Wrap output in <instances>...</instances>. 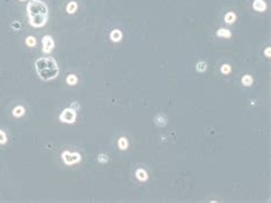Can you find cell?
I'll return each mask as SVG.
<instances>
[{"mask_svg":"<svg viewBox=\"0 0 271 203\" xmlns=\"http://www.w3.org/2000/svg\"><path fill=\"white\" fill-rule=\"evenodd\" d=\"M29 22L33 27H44L48 17V7L40 0H31L27 6Z\"/></svg>","mask_w":271,"mask_h":203,"instance_id":"1","label":"cell"},{"mask_svg":"<svg viewBox=\"0 0 271 203\" xmlns=\"http://www.w3.org/2000/svg\"><path fill=\"white\" fill-rule=\"evenodd\" d=\"M36 70L41 80H53L58 75L60 69L56 60L52 57H41L36 62Z\"/></svg>","mask_w":271,"mask_h":203,"instance_id":"2","label":"cell"},{"mask_svg":"<svg viewBox=\"0 0 271 203\" xmlns=\"http://www.w3.org/2000/svg\"><path fill=\"white\" fill-rule=\"evenodd\" d=\"M62 160L63 162L67 164V166H72V164H76V163L80 162L81 161V155L78 152H70V151H64L62 155Z\"/></svg>","mask_w":271,"mask_h":203,"instance_id":"3","label":"cell"},{"mask_svg":"<svg viewBox=\"0 0 271 203\" xmlns=\"http://www.w3.org/2000/svg\"><path fill=\"white\" fill-rule=\"evenodd\" d=\"M76 118H77V113L73 109H65L60 114V120L64 123H73L76 121Z\"/></svg>","mask_w":271,"mask_h":203,"instance_id":"4","label":"cell"},{"mask_svg":"<svg viewBox=\"0 0 271 203\" xmlns=\"http://www.w3.org/2000/svg\"><path fill=\"white\" fill-rule=\"evenodd\" d=\"M54 46H55V43H54V40L52 37L45 36L43 38V51L45 54H49L54 49Z\"/></svg>","mask_w":271,"mask_h":203,"instance_id":"5","label":"cell"},{"mask_svg":"<svg viewBox=\"0 0 271 203\" xmlns=\"http://www.w3.org/2000/svg\"><path fill=\"white\" fill-rule=\"evenodd\" d=\"M253 8L258 12H264L267 9V3L264 0H254L253 2Z\"/></svg>","mask_w":271,"mask_h":203,"instance_id":"6","label":"cell"},{"mask_svg":"<svg viewBox=\"0 0 271 203\" xmlns=\"http://www.w3.org/2000/svg\"><path fill=\"white\" fill-rule=\"evenodd\" d=\"M136 178L140 180V181H145V180H148V178H149V175H148V172L145 170L140 168V169L136 170Z\"/></svg>","mask_w":271,"mask_h":203,"instance_id":"7","label":"cell"},{"mask_svg":"<svg viewBox=\"0 0 271 203\" xmlns=\"http://www.w3.org/2000/svg\"><path fill=\"white\" fill-rule=\"evenodd\" d=\"M121 38H123V33H121L119 30H113L112 32L110 33V39L114 42H118V41L121 40Z\"/></svg>","mask_w":271,"mask_h":203,"instance_id":"8","label":"cell"},{"mask_svg":"<svg viewBox=\"0 0 271 203\" xmlns=\"http://www.w3.org/2000/svg\"><path fill=\"white\" fill-rule=\"evenodd\" d=\"M24 113H25V109L23 106H16L13 110V115L15 118H21L23 117Z\"/></svg>","mask_w":271,"mask_h":203,"instance_id":"9","label":"cell"},{"mask_svg":"<svg viewBox=\"0 0 271 203\" xmlns=\"http://www.w3.org/2000/svg\"><path fill=\"white\" fill-rule=\"evenodd\" d=\"M216 36L220 38H230L231 32L227 29H220V30L216 31Z\"/></svg>","mask_w":271,"mask_h":203,"instance_id":"10","label":"cell"},{"mask_svg":"<svg viewBox=\"0 0 271 203\" xmlns=\"http://www.w3.org/2000/svg\"><path fill=\"white\" fill-rule=\"evenodd\" d=\"M78 8V5L76 1H71V2L68 3V6H67V12L69 14H73L76 13V10H77Z\"/></svg>","mask_w":271,"mask_h":203,"instance_id":"11","label":"cell"},{"mask_svg":"<svg viewBox=\"0 0 271 203\" xmlns=\"http://www.w3.org/2000/svg\"><path fill=\"white\" fill-rule=\"evenodd\" d=\"M224 21H225V23H228V24L233 23L234 21H236V14L232 13V12H229L228 14H225Z\"/></svg>","mask_w":271,"mask_h":203,"instance_id":"12","label":"cell"},{"mask_svg":"<svg viewBox=\"0 0 271 203\" xmlns=\"http://www.w3.org/2000/svg\"><path fill=\"white\" fill-rule=\"evenodd\" d=\"M118 146H119V148H120V150H126V148L128 147L127 138H125V137H121V138H119V140H118Z\"/></svg>","mask_w":271,"mask_h":203,"instance_id":"13","label":"cell"},{"mask_svg":"<svg viewBox=\"0 0 271 203\" xmlns=\"http://www.w3.org/2000/svg\"><path fill=\"white\" fill-rule=\"evenodd\" d=\"M241 82H243V85L246 87H249L253 83V78L249 75V74H246V75H244V77L241 78Z\"/></svg>","mask_w":271,"mask_h":203,"instance_id":"14","label":"cell"},{"mask_svg":"<svg viewBox=\"0 0 271 203\" xmlns=\"http://www.w3.org/2000/svg\"><path fill=\"white\" fill-rule=\"evenodd\" d=\"M67 82H68V85H70V86L77 85V82H78L77 75H74V74H69V75L67 77Z\"/></svg>","mask_w":271,"mask_h":203,"instance_id":"15","label":"cell"},{"mask_svg":"<svg viewBox=\"0 0 271 203\" xmlns=\"http://www.w3.org/2000/svg\"><path fill=\"white\" fill-rule=\"evenodd\" d=\"M166 122H167V119H166V117H164V115H161V114H159L157 118H156V123H157L158 126H165L166 124Z\"/></svg>","mask_w":271,"mask_h":203,"instance_id":"16","label":"cell"},{"mask_svg":"<svg viewBox=\"0 0 271 203\" xmlns=\"http://www.w3.org/2000/svg\"><path fill=\"white\" fill-rule=\"evenodd\" d=\"M206 69H207V64L205 63V62H199L196 65V70L198 72H204V71H206Z\"/></svg>","mask_w":271,"mask_h":203,"instance_id":"17","label":"cell"},{"mask_svg":"<svg viewBox=\"0 0 271 203\" xmlns=\"http://www.w3.org/2000/svg\"><path fill=\"white\" fill-rule=\"evenodd\" d=\"M36 38L34 37H28L27 39H25V43H27L28 46L29 47H34L36 46Z\"/></svg>","mask_w":271,"mask_h":203,"instance_id":"18","label":"cell"},{"mask_svg":"<svg viewBox=\"0 0 271 203\" xmlns=\"http://www.w3.org/2000/svg\"><path fill=\"white\" fill-rule=\"evenodd\" d=\"M221 72L223 74H229L231 72V66L229 64H223L221 66Z\"/></svg>","mask_w":271,"mask_h":203,"instance_id":"19","label":"cell"},{"mask_svg":"<svg viewBox=\"0 0 271 203\" xmlns=\"http://www.w3.org/2000/svg\"><path fill=\"white\" fill-rule=\"evenodd\" d=\"M97 161L101 163H107L108 162V155L107 154H98V155H97Z\"/></svg>","mask_w":271,"mask_h":203,"instance_id":"20","label":"cell"},{"mask_svg":"<svg viewBox=\"0 0 271 203\" xmlns=\"http://www.w3.org/2000/svg\"><path fill=\"white\" fill-rule=\"evenodd\" d=\"M6 143H7L6 133H5V131H3V130L0 129V144L3 145V144H6Z\"/></svg>","mask_w":271,"mask_h":203,"instance_id":"21","label":"cell"},{"mask_svg":"<svg viewBox=\"0 0 271 203\" xmlns=\"http://www.w3.org/2000/svg\"><path fill=\"white\" fill-rule=\"evenodd\" d=\"M12 27H13L15 31L20 30V29H21V23H20V22H13V23H12Z\"/></svg>","mask_w":271,"mask_h":203,"instance_id":"22","label":"cell"},{"mask_svg":"<svg viewBox=\"0 0 271 203\" xmlns=\"http://www.w3.org/2000/svg\"><path fill=\"white\" fill-rule=\"evenodd\" d=\"M79 107H80V105H79V103H77V102H73V103L71 104V109H73V110H79Z\"/></svg>","mask_w":271,"mask_h":203,"instance_id":"23","label":"cell"},{"mask_svg":"<svg viewBox=\"0 0 271 203\" xmlns=\"http://www.w3.org/2000/svg\"><path fill=\"white\" fill-rule=\"evenodd\" d=\"M270 51H271V48H270V47H268V48H267V49L264 50V54L267 55V57H270V56H271V55H270Z\"/></svg>","mask_w":271,"mask_h":203,"instance_id":"24","label":"cell"},{"mask_svg":"<svg viewBox=\"0 0 271 203\" xmlns=\"http://www.w3.org/2000/svg\"><path fill=\"white\" fill-rule=\"evenodd\" d=\"M20 1H24V0H20Z\"/></svg>","mask_w":271,"mask_h":203,"instance_id":"25","label":"cell"}]
</instances>
